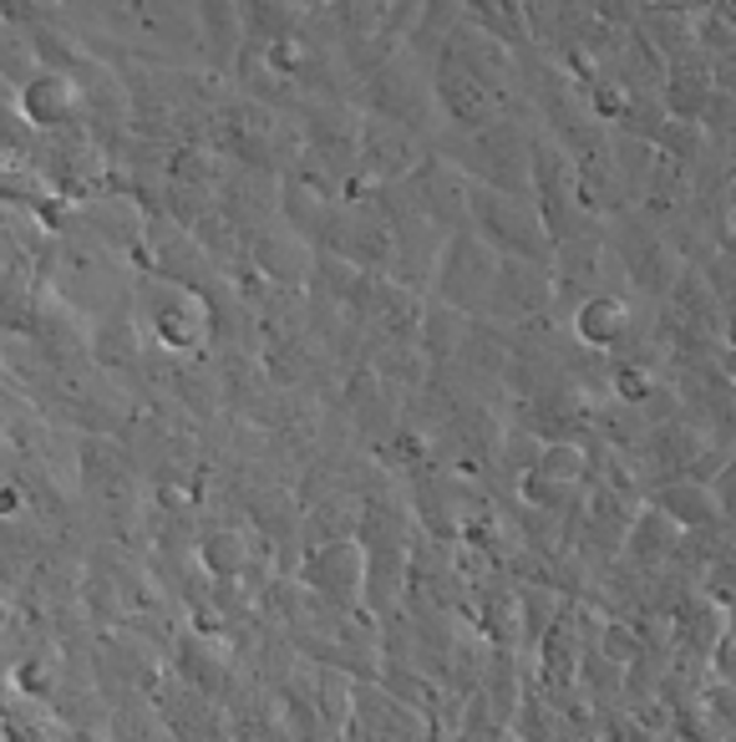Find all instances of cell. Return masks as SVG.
Returning a JSON list of instances; mask_svg holds the SVG:
<instances>
[{
  "label": "cell",
  "mask_w": 736,
  "mask_h": 742,
  "mask_svg": "<svg viewBox=\"0 0 736 742\" xmlns=\"http://www.w3.org/2000/svg\"><path fill=\"white\" fill-rule=\"evenodd\" d=\"M401 184H407V199H412V209L422 219H432V224L448 229V234L467 229V194H473V178L462 174L452 158L427 153L422 164H417V174L401 178Z\"/></svg>",
  "instance_id": "3"
},
{
  "label": "cell",
  "mask_w": 736,
  "mask_h": 742,
  "mask_svg": "<svg viewBox=\"0 0 736 742\" xmlns=\"http://www.w3.org/2000/svg\"><path fill=\"white\" fill-rule=\"evenodd\" d=\"M15 113L31 133L41 138H56V133H76L87 123V97H82V82L66 72H36L15 92Z\"/></svg>",
  "instance_id": "4"
},
{
  "label": "cell",
  "mask_w": 736,
  "mask_h": 742,
  "mask_svg": "<svg viewBox=\"0 0 736 742\" xmlns=\"http://www.w3.org/2000/svg\"><path fill=\"white\" fill-rule=\"evenodd\" d=\"M36 72H41V56H36L31 31H21V25H0V82H6L11 92H21Z\"/></svg>",
  "instance_id": "9"
},
{
  "label": "cell",
  "mask_w": 736,
  "mask_h": 742,
  "mask_svg": "<svg viewBox=\"0 0 736 742\" xmlns=\"http://www.w3.org/2000/svg\"><path fill=\"white\" fill-rule=\"evenodd\" d=\"M427 143L417 133H407L401 123L391 117H376V113H361V138H356V164H361V178L366 184H401V178H412L417 164L427 158Z\"/></svg>",
  "instance_id": "5"
},
{
  "label": "cell",
  "mask_w": 736,
  "mask_h": 742,
  "mask_svg": "<svg viewBox=\"0 0 736 742\" xmlns=\"http://www.w3.org/2000/svg\"><path fill=\"white\" fill-rule=\"evenodd\" d=\"M498 270H503V254L487 250L473 229H458V234H448V250H442L432 295L458 305V311H467V315H493ZM493 321H498V315H493Z\"/></svg>",
  "instance_id": "2"
},
{
  "label": "cell",
  "mask_w": 736,
  "mask_h": 742,
  "mask_svg": "<svg viewBox=\"0 0 736 742\" xmlns=\"http://www.w3.org/2000/svg\"><path fill=\"white\" fill-rule=\"evenodd\" d=\"M188 6H193V21L203 31L213 76L234 72L239 51H244V0H188Z\"/></svg>",
  "instance_id": "7"
},
{
  "label": "cell",
  "mask_w": 736,
  "mask_h": 742,
  "mask_svg": "<svg viewBox=\"0 0 736 742\" xmlns=\"http://www.w3.org/2000/svg\"><path fill=\"white\" fill-rule=\"evenodd\" d=\"M46 178L36 174V164L15 148H0V209H21V215H36V203L46 199Z\"/></svg>",
  "instance_id": "8"
},
{
  "label": "cell",
  "mask_w": 736,
  "mask_h": 742,
  "mask_svg": "<svg viewBox=\"0 0 736 742\" xmlns=\"http://www.w3.org/2000/svg\"><path fill=\"white\" fill-rule=\"evenodd\" d=\"M356 102H361V113L391 117V123H401L407 133H417L427 148H438V138L448 133V127H442V113H438V92H432V66L417 62L407 46L366 76Z\"/></svg>",
  "instance_id": "1"
},
{
  "label": "cell",
  "mask_w": 736,
  "mask_h": 742,
  "mask_svg": "<svg viewBox=\"0 0 736 742\" xmlns=\"http://www.w3.org/2000/svg\"><path fill=\"white\" fill-rule=\"evenodd\" d=\"M250 260L260 264V275L280 290H311V275H315V250L311 240H299L295 229L280 219V224H264L250 234Z\"/></svg>",
  "instance_id": "6"
},
{
  "label": "cell",
  "mask_w": 736,
  "mask_h": 742,
  "mask_svg": "<svg viewBox=\"0 0 736 742\" xmlns=\"http://www.w3.org/2000/svg\"><path fill=\"white\" fill-rule=\"evenodd\" d=\"M127 6H133V11H138V15H153V11H158V6H168V0H127Z\"/></svg>",
  "instance_id": "11"
},
{
  "label": "cell",
  "mask_w": 736,
  "mask_h": 742,
  "mask_svg": "<svg viewBox=\"0 0 736 742\" xmlns=\"http://www.w3.org/2000/svg\"><path fill=\"white\" fill-rule=\"evenodd\" d=\"M62 21H72V0H0V25L36 31V25H62Z\"/></svg>",
  "instance_id": "10"
}]
</instances>
